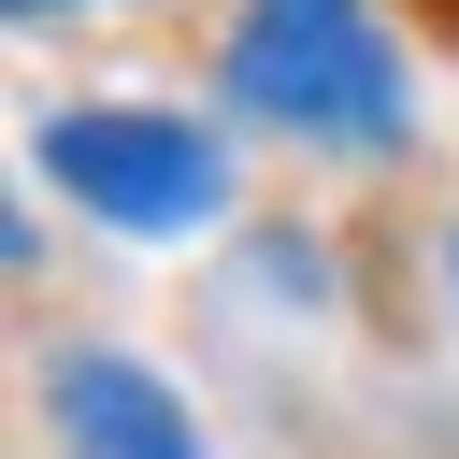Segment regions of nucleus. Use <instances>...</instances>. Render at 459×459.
Instances as JSON below:
<instances>
[{"mask_svg":"<svg viewBox=\"0 0 459 459\" xmlns=\"http://www.w3.org/2000/svg\"><path fill=\"white\" fill-rule=\"evenodd\" d=\"M215 100L244 129L330 143V158H402L416 143V86L373 0H244L215 43Z\"/></svg>","mask_w":459,"mask_h":459,"instance_id":"1","label":"nucleus"},{"mask_svg":"<svg viewBox=\"0 0 459 459\" xmlns=\"http://www.w3.org/2000/svg\"><path fill=\"white\" fill-rule=\"evenodd\" d=\"M29 172L72 215H100L115 244H186V230L230 215V143L172 100H57L29 129Z\"/></svg>","mask_w":459,"mask_h":459,"instance_id":"2","label":"nucleus"},{"mask_svg":"<svg viewBox=\"0 0 459 459\" xmlns=\"http://www.w3.org/2000/svg\"><path fill=\"white\" fill-rule=\"evenodd\" d=\"M43 430H57V459H215L201 416L172 402V373H143L129 344H57L43 359Z\"/></svg>","mask_w":459,"mask_h":459,"instance_id":"3","label":"nucleus"},{"mask_svg":"<svg viewBox=\"0 0 459 459\" xmlns=\"http://www.w3.org/2000/svg\"><path fill=\"white\" fill-rule=\"evenodd\" d=\"M0 14H86V0H0Z\"/></svg>","mask_w":459,"mask_h":459,"instance_id":"4","label":"nucleus"},{"mask_svg":"<svg viewBox=\"0 0 459 459\" xmlns=\"http://www.w3.org/2000/svg\"><path fill=\"white\" fill-rule=\"evenodd\" d=\"M445 287H459V230H445Z\"/></svg>","mask_w":459,"mask_h":459,"instance_id":"5","label":"nucleus"}]
</instances>
